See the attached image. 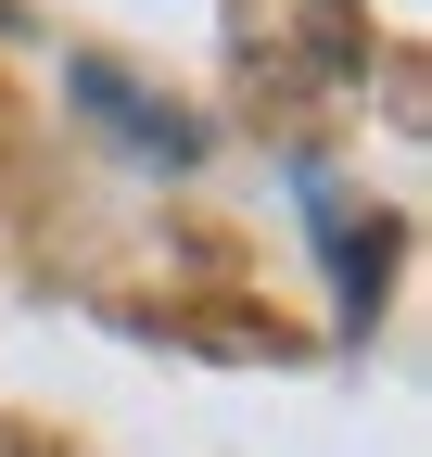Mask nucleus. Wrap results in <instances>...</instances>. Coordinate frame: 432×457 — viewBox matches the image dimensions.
Segmentation results:
<instances>
[{"mask_svg":"<svg viewBox=\"0 0 432 457\" xmlns=\"http://www.w3.org/2000/svg\"><path fill=\"white\" fill-rule=\"evenodd\" d=\"M77 102H89V114H102V128H115L140 165H191V153H204V128H191V114H153L115 64H77Z\"/></svg>","mask_w":432,"mask_h":457,"instance_id":"1","label":"nucleus"}]
</instances>
